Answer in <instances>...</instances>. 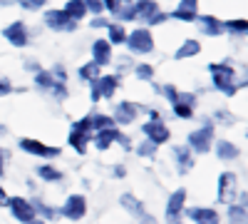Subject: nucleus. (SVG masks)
<instances>
[{
	"label": "nucleus",
	"instance_id": "11",
	"mask_svg": "<svg viewBox=\"0 0 248 224\" xmlns=\"http://www.w3.org/2000/svg\"><path fill=\"white\" fill-rule=\"evenodd\" d=\"M129 48L132 52H149L152 50V35L147 30H137L129 37Z\"/></svg>",
	"mask_w": 248,
	"mask_h": 224
},
{
	"label": "nucleus",
	"instance_id": "32",
	"mask_svg": "<svg viewBox=\"0 0 248 224\" xmlns=\"http://www.w3.org/2000/svg\"><path fill=\"white\" fill-rule=\"evenodd\" d=\"M137 152H139V157H154V152H156V145L154 142H141V145L137 147Z\"/></svg>",
	"mask_w": 248,
	"mask_h": 224
},
{
	"label": "nucleus",
	"instance_id": "23",
	"mask_svg": "<svg viewBox=\"0 0 248 224\" xmlns=\"http://www.w3.org/2000/svg\"><path fill=\"white\" fill-rule=\"evenodd\" d=\"M152 13H156V3H152V0H141V3L134 8V15H141V17H154Z\"/></svg>",
	"mask_w": 248,
	"mask_h": 224
},
{
	"label": "nucleus",
	"instance_id": "21",
	"mask_svg": "<svg viewBox=\"0 0 248 224\" xmlns=\"http://www.w3.org/2000/svg\"><path fill=\"white\" fill-rule=\"evenodd\" d=\"M37 177L45 179V182H60L62 179V172L55 170V167H50V165H43V167L37 170Z\"/></svg>",
	"mask_w": 248,
	"mask_h": 224
},
{
	"label": "nucleus",
	"instance_id": "25",
	"mask_svg": "<svg viewBox=\"0 0 248 224\" xmlns=\"http://www.w3.org/2000/svg\"><path fill=\"white\" fill-rule=\"evenodd\" d=\"M90 125H92V132H99V130H109V127H112V117H105V115L90 117Z\"/></svg>",
	"mask_w": 248,
	"mask_h": 224
},
{
	"label": "nucleus",
	"instance_id": "20",
	"mask_svg": "<svg viewBox=\"0 0 248 224\" xmlns=\"http://www.w3.org/2000/svg\"><path fill=\"white\" fill-rule=\"evenodd\" d=\"M194 13H196V0H184V3L176 8V17H181V20H191L194 17Z\"/></svg>",
	"mask_w": 248,
	"mask_h": 224
},
{
	"label": "nucleus",
	"instance_id": "18",
	"mask_svg": "<svg viewBox=\"0 0 248 224\" xmlns=\"http://www.w3.org/2000/svg\"><path fill=\"white\" fill-rule=\"evenodd\" d=\"M137 105H132V103H122L119 105V110H117V120L122 122V125H129V122L137 117Z\"/></svg>",
	"mask_w": 248,
	"mask_h": 224
},
{
	"label": "nucleus",
	"instance_id": "27",
	"mask_svg": "<svg viewBox=\"0 0 248 224\" xmlns=\"http://www.w3.org/2000/svg\"><path fill=\"white\" fill-rule=\"evenodd\" d=\"M99 68H102V65H97V63H90V65H85V68L79 70L82 80H97V77H99Z\"/></svg>",
	"mask_w": 248,
	"mask_h": 224
},
{
	"label": "nucleus",
	"instance_id": "24",
	"mask_svg": "<svg viewBox=\"0 0 248 224\" xmlns=\"http://www.w3.org/2000/svg\"><path fill=\"white\" fill-rule=\"evenodd\" d=\"M65 13H67L70 17H82V15L87 13V5L82 3V0H70L67 8H65Z\"/></svg>",
	"mask_w": 248,
	"mask_h": 224
},
{
	"label": "nucleus",
	"instance_id": "10",
	"mask_svg": "<svg viewBox=\"0 0 248 224\" xmlns=\"http://www.w3.org/2000/svg\"><path fill=\"white\" fill-rule=\"evenodd\" d=\"M45 20H47V25L50 28H55V30H72L75 28V23H72V17L65 13V10H52V13H47L45 15Z\"/></svg>",
	"mask_w": 248,
	"mask_h": 224
},
{
	"label": "nucleus",
	"instance_id": "42",
	"mask_svg": "<svg viewBox=\"0 0 248 224\" xmlns=\"http://www.w3.org/2000/svg\"><path fill=\"white\" fill-rule=\"evenodd\" d=\"M114 177H124V167H114Z\"/></svg>",
	"mask_w": 248,
	"mask_h": 224
},
{
	"label": "nucleus",
	"instance_id": "1",
	"mask_svg": "<svg viewBox=\"0 0 248 224\" xmlns=\"http://www.w3.org/2000/svg\"><path fill=\"white\" fill-rule=\"evenodd\" d=\"M221 205H233V199L238 197V177L233 172H223L218 177V192H216Z\"/></svg>",
	"mask_w": 248,
	"mask_h": 224
},
{
	"label": "nucleus",
	"instance_id": "9",
	"mask_svg": "<svg viewBox=\"0 0 248 224\" xmlns=\"http://www.w3.org/2000/svg\"><path fill=\"white\" fill-rule=\"evenodd\" d=\"M184 205H186V190H176L169 202H167V217L169 222H179V214L184 212Z\"/></svg>",
	"mask_w": 248,
	"mask_h": 224
},
{
	"label": "nucleus",
	"instance_id": "5",
	"mask_svg": "<svg viewBox=\"0 0 248 224\" xmlns=\"http://www.w3.org/2000/svg\"><path fill=\"white\" fill-rule=\"evenodd\" d=\"M10 209H13V217L15 219H20V222H25V224H30L35 217H37V212H35V207L30 205L28 199H23V197H13L10 202Z\"/></svg>",
	"mask_w": 248,
	"mask_h": 224
},
{
	"label": "nucleus",
	"instance_id": "2",
	"mask_svg": "<svg viewBox=\"0 0 248 224\" xmlns=\"http://www.w3.org/2000/svg\"><path fill=\"white\" fill-rule=\"evenodd\" d=\"M85 212H87V199L82 197V194H70L65 199V205H62V209H60L62 217H67L72 222L82 219V217H85Z\"/></svg>",
	"mask_w": 248,
	"mask_h": 224
},
{
	"label": "nucleus",
	"instance_id": "40",
	"mask_svg": "<svg viewBox=\"0 0 248 224\" xmlns=\"http://www.w3.org/2000/svg\"><path fill=\"white\" fill-rule=\"evenodd\" d=\"M216 120H221V122H233V117H229V115H226V110L216 112Z\"/></svg>",
	"mask_w": 248,
	"mask_h": 224
},
{
	"label": "nucleus",
	"instance_id": "30",
	"mask_svg": "<svg viewBox=\"0 0 248 224\" xmlns=\"http://www.w3.org/2000/svg\"><path fill=\"white\" fill-rule=\"evenodd\" d=\"M174 112H176V117H181V120H189V117L194 115V110H191L189 103H176V105H174Z\"/></svg>",
	"mask_w": 248,
	"mask_h": 224
},
{
	"label": "nucleus",
	"instance_id": "29",
	"mask_svg": "<svg viewBox=\"0 0 248 224\" xmlns=\"http://www.w3.org/2000/svg\"><path fill=\"white\" fill-rule=\"evenodd\" d=\"M35 207V212H40V214H43V217H47V219H57L60 214V209H52V207H47V205H43V202H37V205H32Z\"/></svg>",
	"mask_w": 248,
	"mask_h": 224
},
{
	"label": "nucleus",
	"instance_id": "44",
	"mask_svg": "<svg viewBox=\"0 0 248 224\" xmlns=\"http://www.w3.org/2000/svg\"><path fill=\"white\" fill-rule=\"evenodd\" d=\"M30 224H45V222H43V219H37V217H35V219H32Z\"/></svg>",
	"mask_w": 248,
	"mask_h": 224
},
{
	"label": "nucleus",
	"instance_id": "14",
	"mask_svg": "<svg viewBox=\"0 0 248 224\" xmlns=\"http://www.w3.org/2000/svg\"><path fill=\"white\" fill-rule=\"evenodd\" d=\"M114 87H117V77H97L94 80V100H99V97H109L112 92H114Z\"/></svg>",
	"mask_w": 248,
	"mask_h": 224
},
{
	"label": "nucleus",
	"instance_id": "4",
	"mask_svg": "<svg viewBox=\"0 0 248 224\" xmlns=\"http://www.w3.org/2000/svg\"><path fill=\"white\" fill-rule=\"evenodd\" d=\"M119 205H122L124 209H127L132 217H137L141 224H156V219H154V217H149L147 212H144V205H141V202H139L134 194H122Z\"/></svg>",
	"mask_w": 248,
	"mask_h": 224
},
{
	"label": "nucleus",
	"instance_id": "17",
	"mask_svg": "<svg viewBox=\"0 0 248 224\" xmlns=\"http://www.w3.org/2000/svg\"><path fill=\"white\" fill-rule=\"evenodd\" d=\"M5 37L10 40L13 45H25V43H28V35H25V25H20V23L10 25V28L5 30Z\"/></svg>",
	"mask_w": 248,
	"mask_h": 224
},
{
	"label": "nucleus",
	"instance_id": "38",
	"mask_svg": "<svg viewBox=\"0 0 248 224\" xmlns=\"http://www.w3.org/2000/svg\"><path fill=\"white\" fill-rule=\"evenodd\" d=\"M10 92V83L8 80H0V95H8Z\"/></svg>",
	"mask_w": 248,
	"mask_h": 224
},
{
	"label": "nucleus",
	"instance_id": "8",
	"mask_svg": "<svg viewBox=\"0 0 248 224\" xmlns=\"http://www.w3.org/2000/svg\"><path fill=\"white\" fill-rule=\"evenodd\" d=\"M141 132L147 135V139L154 142L156 147L164 145V142H169V130H167V125H161V120H152V122H147V125L141 127Z\"/></svg>",
	"mask_w": 248,
	"mask_h": 224
},
{
	"label": "nucleus",
	"instance_id": "45",
	"mask_svg": "<svg viewBox=\"0 0 248 224\" xmlns=\"http://www.w3.org/2000/svg\"><path fill=\"white\" fill-rule=\"evenodd\" d=\"M167 224H179V222H167Z\"/></svg>",
	"mask_w": 248,
	"mask_h": 224
},
{
	"label": "nucleus",
	"instance_id": "22",
	"mask_svg": "<svg viewBox=\"0 0 248 224\" xmlns=\"http://www.w3.org/2000/svg\"><path fill=\"white\" fill-rule=\"evenodd\" d=\"M87 139H90V135H85V132H70V145L82 155L85 152V147H87Z\"/></svg>",
	"mask_w": 248,
	"mask_h": 224
},
{
	"label": "nucleus",
	"instance_id": "41",
	"mask_svg": "<svg viewBox=\"0 0 248 224\" xmlns=\"http://www.w3.org/2000/svg\"><path fill=\"white\" fill-rule=\"evenodd\" d=\"M8 202H10V197L5 194V190H3V187H0V207H3V205H8Z\"/></svg>",
	"mask_w": 248,
	"mask_h": 224
},
{
	"label": "nucleus",
	"instance_id": "36",
	"mask_svg": "<svg viewBox=\"0 0 248 224\" xmlns=\"http://www.w3.org/2000/svg\"><path fill=\"white\" fill-rule=\"evenodd\" d=\"M229 28H231V30H241V33H243V30H246V23H243V20H231Z\"/></svg>",
	"mask_w": 248,
	"mask_h": 224
},
{
	"label": "nucleus",
	"instance_id": "12",
	"mask_svg": "<svg viewBox=\"0 0 248 224\" xmlns=\"http://www.w3.org/2000/svg\"><path fill=\"white\" fill-rule=\"evenodd\" d=\"M174 157H176V167L181 174H186L194 167V152L191 147H174Z\"/></svg>",
	"mask_w": 248,
	"mask_h": 224
},
{
	"label": "nucleus",
	"instance_id": "34",
	"mask_svg": "<svg viewBox=\"0 0 248 224\" xmlns=\"http://www.w3.org/2000/svg\"><path fill=\"white\" fill-rule=\"evenodd\" d=\"M82 3L90 5L94 13H102V10H105V3H102V0H82Z\"/></svg>",
	"mask_w": 248,
	"mask_h": 224
},
{
	"label": "nucleus",
	"instance_id": "19",
	"mask_svg": "<svg viewBox=\"0 0 248 224\" xmlns=\"http://www.w3.org/2000/svg\"><path fill=\"white\" fill-rule=\"evenodd\" d=\"M94 63L97 65H105V63H109V45L105 43V40H99V43H94Z\"/></svg>",
	"mask_w": 248,
	"mask_h": 224
},
{
	"label": "nucleus",
	"instance_id": "7",
	"mask_svg": "<svg viewBox=\"0 0 248 224\" xmlns=\"http://www.w3.org/2000/svg\"><path fill=\"white\" fill-rule=\"evenodd\" d=\"M214 70V80H216V87L223 90L226 95H233L236 87H233V70L226 68V65H211Z\"/></svg>",
	"mask_w": 248,
	"mask_h": 224
},
{
	"label": "nucleus",
	"instance_id": "35",
	"mask_svg": "<svg viewBox=\"0 0 248 224\" xmlns=\"http://www.w3.org/2000/svg\"><path fill=\"white\" fill-rule=\"evenodd\" d=\"M137 75H139L141 80H152V75H154V72H152V68H149V65H141V68H137Z\"/></svg>",
	"mask_w": 248,
	"mask_h": 224
},
{
	"label": "nucleus",
	"instance_id": "28",
	"mask_svg": "<svg viewBox=\"0 0 248 224\" xmlns=\"http://www.w3.org/2000/svg\"><path fill=\"white\" fill-rule=\"evenodd\" d=\"M194 52H199V43H196V40H186V43L179 48V57H189V55H194Z\"/></svg>",
	"mask_w": 248,
	"mask_h": 224
},
{
	"label": "nucleus",
	"instance_id": "3",
	"mask_svg": "<svg viewBox=\"0 0 248 224\" xmlns=\"http://www.w3.org/2000/svg\"><path fill=\"white\" fill-rule=\"evenodd\" d=\"M211 142H214V130H211V125H206L203 130H196V132L189 135V147H191V152H199V155L209 152V150H211Z\"/></svg>",
	"mask_w": 248,
	"mask_h": 224
},
{
	"label": "nucleus",
	"instance_id": "13",
	"mask_svg": "<svg viewBox=\"0 0 248 224\" xmlns=\"http://www.w3.org/2000/svg\"><path fill=\"white\" fill-rule=\"evenodd\" d=\"M189 217L196 224H218V212H214L209 207H194V209H189Z\"/></svg>",
	"mask_w": 248,
	"mask_h": 224
},
{
	"label": "nucleus",
	"instance_id": "16",
	"mask_svg": "<svg viewBox=\"0 0 248 224\" xmlns=\"http://www.w3.org/2000/svg\"><path fill=\"white\" fill-rule=\"evenodd\" d=\"M117 135H119V132H117L114 127H109V130H99V132H97V137H94L97 150H99V152H105V150L112 145V142H117Z\"/></svg>",
	"mask_w": 248,
	"mask_h": 224
},
{
	"label": "nucleus",
	"instance_id": "33",
	"mask_svg": "<svg viewBox=\"0 0 248 224\" xmlns=\"http://www.w3.org/2000/svg\"><path fill=\"white\" fill-rule=\"evenodd\" d=\"M109 40H112V43H124V40H127V35H124V28H122V25H112V28H109Z\"/></svg>",
	"mask_w": 248,
	"mask_h": 224
},
{
	"label": "nucleus",
	"instance_id": "31",
	"mask_svg": "<svg viewBox=\"0 0 248 224\" xmlns=\"http://www.w3.org/2000/svg\"><path fill=\"white\" fill-rule=\"evenodd\" d=\"M201 23H203V30L209 33V35H216L221 30V23H218V20H214V17H201Z\"/></svg>",
	"mask_w": 248,
	"mask_h": 224
},
{
	"label": "nucleus",
	"instance_id": "26",
	"mask_svg": "<svg viewBox=\"0 0 248 224\" xmlns=\"http://www.w3.org/2000/svg\"><path fill=\"white\" fill-rule=\"evenodd\" d=\"M229 219H231V224H246V207H243V205H241V207L231 205V209H229Z\"/></svg>",
	"mask_w": 248,
	"mask_h": 224
},
{
	"label": "nucleus",
	"instance_id": "6",
	"mask_svg": "<svg viewBox=\"0 0 248 224\" xmlns=\"http://www.w3.org/2000/svg\"><path fill=\"white\" fill-rule=\"evenodd\" d=\"M20 150L28 152V155H35V157H60V147H47L37 139H20Z\"/></svg>",
	"mask_w": 248,
	"mask_h": 224
},
{
	"label": "nucleus",
	"instance_id": "43",
	"mask_svg": "<svg viewBox=\"0 0 248 224\" xmlns=\"http://www.w3.org/2000/svg\"><path fill=\"white\" fill-rule=\"evenodd\" d=\"M105 3H107V5L112 8V10H117V0H105Z\"/></svg>",
	"mask_w": 248,
	"mask_h": 224
},
{
	"label": "nucleus",
	"instance_id": "15",
	"mask_svg": "<svg viewBox=\"0 0 248 224\" xmlns=\"http://www.w3.org/2000/svg\"><path fill=\"white\" fill-rule=\"evenodd\" d=\"M216 155H218V159H223V162H231V159H238V147L233 145V142H226V139H218L216 142Z\"/></svg>",
	"mask_w": 248,
	"mask_h": 224
},
{
	"label": "nucleus",
	"instance_id": "39",
	"mask_svg": "<svg viewBox=\"0 0 248 224\" xmlns=\"http://www.w3.org/2000/svg\"><path fill=\"white\" fill-rule=\"evenodd\" d=\"M5 174V150H0V177Z\"/></svg>",
	"mask_w": 248,
	"mask_h": 224
},
{
	"label": "nucleus",
	"instance_id": "37",
	"mask_svg": "<svg viewBox=\"0 0 248 224\" xmlns=\"http://www.w3.org/2000/svg\"><path fill=\"white\" fill-rule=\"evenodd\" d=\"M20 3H23L25 8H40V5L45 3V0H20Z\"/></svg>",
	"mask_w": 248,
	"mask_h": 224
}]
</instances>
